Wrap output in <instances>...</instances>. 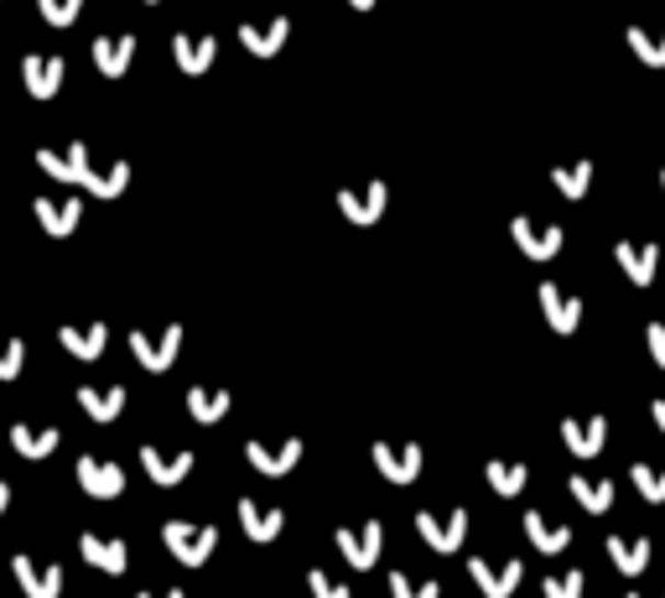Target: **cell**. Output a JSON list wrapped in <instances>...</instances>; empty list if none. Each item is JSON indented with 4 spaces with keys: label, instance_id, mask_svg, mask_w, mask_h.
Instances as JSON below:
<instances>
[{
    "label": "cell",
    "instance_id": "cell-1",
    "mask_svg": "<svg viewBox=\"0 0 665 598\" xmlns=\"http://www.w3.org/2000/svg\"><path fill=\"white\" fill-rule=\"evenodd\" d=\"M161 541H167V552H172L182 567H203V562L214 557L218 531L203 526V520H167V526H161Z\"/></svg>",
    "mask_w": 665,
    "mask_h": 598
},
{
    "label": "cell",
    "instance_id": "cell-2",
    "mask_svg": "<svg viewBox=\"0 0 665 598\" xmlns=\"http://www.w3.org/2000/svg\"><path fill=\"white\" fill-rule=\"evenodd\" d=\"M338 541V552L349 562L353 573H370L374 562H380V546H385V526L380 520H364V526H343V531H332Z\"/></svg>",
    "mask_w": 665,
    "mask_h": 598
},
{
    "label": "cell",
    "instance_id": "cell-3",
    "mask_svg": "<svg viewBox=\"0 0 665 598\" xmlns=\"http://www.w3.org/2000/svg\"><path fill=\"white\" fill-rule=\"evenodd\" d=\"M37 167H42V172H53L63 188H89V178H94V167H89V146H83V140L63 146V151L42 146V151H37Z\"/></svg>",
    "mask_w": 665,
    "mask_h": 598
},
{
    "label": "cell",
    "instance_id": "cell-4",
    "mask_svg": "<svg viewBox=\"0 0 665 598\" xmlns=\"http://www.w3.org/2000/svg\"><path fill=\"white\" fill-rule=\"evenodd\" d=\"M370 459H374V469L391 478V484H416L421 478V442H374L370 448Z\"/></svg>",
    "mask_w": 665,
    "mask_h": 598
},
{
    "label": "cell",
    "instance_id": "cell-5",
    "mask_svg": "<svg viewBox=\"0 0 665 598\" xmlns=\"http://www.w3.org/2000/svg\"><path fill=\"white\" fill-rule=\"evenodd\" d=\"M177 349H182V323H167L161 328V339H146V334H131V354L140 359V370H151V375H167L172 370Z\"/></svg>",
    "mask_w": 665,
    "mask_h": 598
},
{
    "label": "cell",
    "instance_id": "cell-6",
    "mask_svg": "<svg viewBox=\"0 0 665 598\" xmlns=\"http://www.w3.org/2000/svg\"><path fill=\"white\" fill-rule=\"evenodd\" d=\"M416 531H421V541H427L431 552H458L463 537H469V510L458 505V510L442 516V520L431 516V510H421V516H416Z\"/></svg>",
    "mask_w": 665,
    "mask_h": 598
},
{
    "label": "cell",
    "instance_id": "cell-7",
    "mask_svg": "<svg viewBox=\"0 0 665 598\" xmlns=\"http://www.w3.org/2000/svg\"><path fill=\"white\" fill-rule=\"evenodd\" d=\"M469 578L478 583V594H484V598H509L515 588H520V578H526V562H484V557H473Z\"/></svg>",
    "mask_w": 665,
    "mask_h": 598
},
{
    "label": "cell",
    "instance_id": "cell-8",
    "mask_svg": "<svg viewBox=\"0 0 665 598\" xmlns=\"http://www.w3.org/2000/svg\"><path fill=\"white\" fill-rule=\"evenodd\" d=\"M385 203H391V188H385V182L338 188V208H343V219H353V224H374L380 214H385Z\"/></svg>",
    "mask_w": 665,
    "mask_h": 598
},
{
    "label": "cell",
    "instance_id": "cell-9",
    "mask_svg": "<svg viewBox=\"0 0 665 598\" xmlns=\"http://www.w3.org/2000/svg\"><path fill=\"white\" fill-rule=\"evenodd\" d=\"M613 260H619V271H624L634 286H650V281H655V266H661V245H655V239H645V245H640V239H619V245H613Z\"/></svg>",
    "mask_w": 665,
    "mask_h": 598
},
{
    "label": "cell",
    "instance_id": "cell-10",
    "mask_svg": "<svg viewBox=\"0 0 665 598\" xmlns=\"http://www.w3.org/2000/svg\"><path fill=\"white\" fill-rule=\"evenodd\" d=\"M509 235H515V245H520V256H530V260H551L556 250H562V239H567L556 224H536V219H526V214L509 224Z\"/></svg>",
    "mask_w": 665,
    "mask_h": 598
},
{
    "label": "cell",
    "instance_id": "cell-11",
    "mask_svg": "<svg viewBox=\"0 0 665 598\" xmlns=\"http://www.w3.org/2000/svg\"><path fill=\"white\" fill-rule=\"evenodd\" d=\"M245 459H250L260 474L281 478V474H292L296 459H302V438H281V442H260V438H255L250 448H245Z\"/></svg>",
    "mask_w": 665,
    "mask_h": 598
},
{
    "label": "cell",
    "instance_id": "cell-12",
    "mask_svg": "<svg viewBox=\"0 0 665 598\" xmlns=\"http://www.w3.org/2000/svg\"><path fill=\"white\" fill-rule=\"evenodd\" d=\"M79 552H83V562H89V567L110 573V578H120V573L131 567V546H125L120 537H94V531H83Z\"/></svg>",
    "mask_w": 665,
    "mask_h": 598
},
{
    "label": "cell",
    "instance_id": "cell-13",
    "mask_svg": "<svg viewBox=\"0 0 665 598\" xmlns=\"http://www.w3.org/2000/svg\"><path fill=\"white\" fill-rule=\"evenodd\" d=\"M11 573H16V583H21V594L26 598H58L63 594V567H53V562L16 557L11 562Z\"/></svg>",
    "mask_w": 665,
    "mask_h": 598
},
{
    "label": "cell",
    "instance_id": "cell-14",
    "mask_svg": "<svg viewBox=\"0 0 665 598\" xmlns=\"http://www.w3.org/2000/svg\"><path fill=\"white\" fill-rule=\"evenodd\" d=\"M79 484H83V495H94V499H120V495H125V474H120V463H104V459H94V453H83V459H79Z\"/></svg>",
    "mask_w": 665,
    "mask_h": 598
},
{
    "label": "cell",
    "instance_id": "cell-15",
    "mask_svg": "<svg viewBox=\"0 0 665 598\" xmlns=\"http://www.w3.org/2000/svg\"><path fill=\"white\" fill-rule=\"evenodd\" d=\"M541 307H546V323L556 334H577V323H583V297L577 292H562L556 281H541Z\"/></svg>",
    "mask_w": 665,
    "mask_h": 598
},
{
    "label": "cell",
    "instance_id": "cell-16",
    "mask_svg": "<svg viewBox=\"0 0 665 598\" xmlns=\"http://www.w3.org/2000/svg\"><path fill=\"white\" fill-rule=\"evenodd\" d=\"M32 214H37V224L53 239H68L74 229H79V219H83V203L79 199H37V203H32Z\"/></svg>",
    "mask_w": 665,
    "mask_h": 598
},
{
    "label": "cell",
    "instance_id": "cell-17",
    "mask_svg": "<svg viewBox=\"0 0 665 598\" xmlns=\"http://www.w3.org/2000/svg\"><path fill=\"white\" fill-rule=\"evenodd\" d=\"M140 463H146V478H157V484H167V489L193 474V453H167V448H157V442L140 448Z\"/></svg>",
    "mask_w": 665,
    "mask_h": 598
},
{
    "label": "cell",
    "instance_id": "cell-18",
    "mask_svg": "<svg viewBox=\"0 0 665 598\" xmlns=\"http://www.w3.org/2000/svg\"><path fill=\"white\" fill-rule=\"evenodd\" d=\"M562 442H567L577 459H593V453H604L608 442V421L604 417H562Z\"/></svg>",
    "mask_w": 665,
    "mask_h": 598
},
{
    "label": "cell",
    "instance_id": "cell-19",
    "mask_svg": "<svg viewBox=\"0 0 665 598\" xmlns=\"http://www.w3.org/2000/svg\"><path fill=\"white\" fill-rule=\"evenodd\" d=\"M21 83H26L32 100H53V94L63 89V58H42V53H32V58L21 63Z\"/></svg>",
    "mask_w": 665,
    "mask_h": 598
},
{
    "label": "cell",
    "instance_id": "cell-20",
    "mask_svg": "<svg viewBox=\"0 0 665 598\" xmlns=\"http://www.w3.org/2000/svg\"><path fill=\"white\" fill-rule=\"evenodd\" d=\"M286 37H292V21L286 16H271V26H255V21L239 26V42H245V53H255V58H275L286 47Z\"/></svg>",
    "mask_w": 665,
    "mask_h": 598
},
{
    "label": "cell",
    "instance_id": "cell-21",
    "mask_svg": "<svg viewBox=\"0 0 665 598\" xmlns=\"http://www.w3.org/2000/svg\"><path fill=\"white\" fill-rule=\"evenodd\" d=\"M58 343L74 359H99L104 354V343H110V328H104V323H63Z\"/></svg>",
    "mask_w": 665,
    "mask_h": 598
},
{
    "label": "cell",
    "instance_id": "cell-22",
    "mask_svg": "<svg viewBox=\"0 0 665 598\" xmlns=\"http://www.w3.org/2000/svg\"><path fill=\"white\" fill-rule=\"evenodd\" d=\"M172 58H177V68L182 74H208L214 68V58H218V42L214 37H188V32H177L172 37Z\"/></svg>",
    "mask_w": 665,
    "mask_h": 598
},
{
    "label": "cell",
    "instance_id": "cell-23",
    "mask_svg": "<svg viewBox=\"0 0 665 598\" xmlns=\"http://www.w3.org/2000/svg\"><path fill=\"white\" fill-rule=\"evenodd\" d=\"M131 58H136V37H131V32L94 42V63H99V74H104V79H125Z\"/></svg>",
    "mask_w": 665,
    "mask_h": 598
},
{
    "label": "cell",
    "instance_id": "cell-24",
    "mask_svg": "<svg viewBox=\"0 0 665 598\" xmlns=\"http://www.w3.org/2000/svg\"><path fill=\"white\" fill-rule=\"evenodd\" d=\"M58 442H63L58 427H26V421L11 427V448L21 459H47V453H58Z\"/></svg>",
    "mask_w": 665,
    "mask_h": 598
},
{
    "label": "cell",
    "instance_id": "cell-25",
    "mask_svg": "<svg viewBox=\"0 0 665 598\" xmlns=\"http://www.w3.org/2000/svg\"><path fill=\"white\" fill-rule=\"evenodd\" d=\"M526 537H530V546H536V552H546V557H556V552H567V546H572L567 526L546 520L541 510H530V516H526Z\"/></svg>",
    "mask_w": 665,
    "mask_h": 598
},
{
    "label": "cell",
    "instance_id": "cell-26",
    "mask_svg": "<svg viewBox=\"0 0 665 598\" xmlns=\"http://www.w3.org/2000/svg\"><path fill=\"white\" fill-rule=\"evenodd\" d=\"M229 406H235L229 391H208V385H193V391H188V417L203 421V427H214L218 417H229Z\"/></svg>",
    "mask_w": 665,
    "mask_h": 598
},
{
    "label": "cell",
    "instance_id": "cell-27",
    "mask_svg": "<svg viewBox=\"0 0 665 598\" xmlns=\"http://www.w3.org/2000/svg\"><path fill=\"white\" fill-rule=\"evenodd\" d=\"M572 499L583 505V510H593V516H604V510H613V484L608 478H593V474H572L567 478Z\"/></svg>",
    "mask_w": 665,
    "mask_h": 598
},
{
    "label": "cell",
    "instance_id": "cell-28",
    "mask_svg": "<svg viewBox=\"0 0 665 598\" xmlns=\"http://www.w3.org/2000/svg\"><path fill=\"white\" fill-rule=\"evenodd\" d=\"M608 557L619 562L624 578H640L650 567V541L645 537H608Z\"/></svg>",
    "mask_w": 665,
    "mask_h": 598
},
{
    "label": "cell",
    "instance_id": "cell-29",
    "mask_svg": "<svg viewBox=\"0 0 665 598\" xmlns=\"http://www.w3.org/2000/svg\"><path fill=\"white\" fill-rule=\"evenodd\" d=\"M239 526H245L250 541H275L281 526H286V516H281V510H260L255 499H239Z\"/></svg>",
    "mask_w": 665,
    "mask_h": 598
},
{
    "label": "cell",
    "instance_id": "cell-30",
    "mask_svg": "<svg viewBox=\"0 0 665 598\" xmlns=\"http://www.w3.org/2000/svg\"><path fill=\"white\" fill-rule=\"evenodd\" d=\"M79 406L89 411L94 421H115L125 411V385H110V391H99V385H83L79 391Z\"/></svg>",
    "mask_w": 665,
    "mask_h": 598
},
{
    "label": "cell",
    "instance_id": "cell-31",
    "mask_svg": "<svg viewBox=\"0 0 665 598\" xmlns=\"http://www.w3.org/2000/svg\"><path fill=\"white\" fill-rule=\"evenodd\" d=\"M484 474H489L494 495H505V499H515V495H520V489L530 484L526 463H509V459H489V463H484Z\"/></svg>",
    "mask_w": 665,
    "mask_h": 598
},
{
    "label": "cell",
    "instance_id": "cell-32",
    "mask_svg": "<svg viewBox=\"0 0 665 598\" xmlns=\"http://www.w3.org/2000/svg\"><path fill=\"white\" fill-rule=\"evenodd\" d=\"M624 37H629V47L640 53V63H645V68H665V32H645V26H629Z\"/></svg>",
    "mask_w": 665,
    "mask_h": 598
},
{
    "label": "cell",
    "instance_id": "cell-33",
    "mask_svg": "<svg viewBox=\"0 0 665 598\" xmlns=\"http://www.w3.org/2000/svg\"><path fill=\"white\" fill-rule=\"evenodd\" d=\"M551 182H556L567 199H583L587 182H593V161H567V167H551Z\"/></svg>",
    "mask_w": 665,
    "mask_h": 598
},
{
    "label": "cell",
    "instance_id": "cell-34",
    "mask_svg": "<svg viewBox=\"0 0 665 598\" xmlns=\"http://www.w3.org/2000/svg\"><path fill=\"white\" fill-rule=\"evenodd\" d=\"M125 188H131V161H115L110 172H94V178H89V193H94V199H120Z\"/></svg>",
    "mask_w": 665,
    "mask_h": 598
},
{
    "label": "cell",
    "instance_id": "cell-35",
    "mask_svg": "<svg viewBox=\"0 0 665 598\" xmlns=\"http://www.w3.org/2000/svg\"><path fill=\"white\" fill-rule=\"evenodd\" d=\"M629 478H634V489L650 499V505H661L665 499V469H650V463H634L629 469Z\"/></svg>",
    "mask_w": 665,
    "mask_h": 598
},
{
    "label": "cell",
    "instance_id": "cell-36",
    "mask_svg": "<svg viewBox=\"0 0 665 598\" xmlns=\"http://www.w3.org/2000/svg\"><path fill=\"white\" fill-rule=\"evenodd\" d=\"M391 598H442V583H416L412 573H391Z\"/></svg>",
    "mask_w": 665,
    "mask_h": 598
},
{
    "label": "cell",
    "instance_id": "cell-37",
    "mask_svg": "<svg viewBox=\"0 0 665 598\" xmlns=\"http://www.w3.org/2000/svg\"><path fill=\"white\" fill-rule=\"evenodd\" d=\"M37 11L47 26H74L83 11V0H37Z\"/></svg>",
    "mask_w": 665,
    "mask_h": 598
},
{
    "label": "cell",
    "instance_id": "cell-38",
    "mask_svg": "<svg viewBox=\"0 0 665 598\" xmlns=\"http://www.w3.org/2000/svg\"><path fill=\"white\" fill-rule=\"evenodd\" d=\"M546 598H583V573L567 567V573H551L546 578Z\"/></svg>",
    "mask_w": 665,
    "mask_h": 598
},
{
    "label": "cell",
    "instance_id": "cell-39",
    "mask_svg": "<svg viewBox=\"0 0 665 598\" xmlns=\"http://www.w3.org/2000/svg\"><path fill=\"white\" fill-rule=\"evenodd\" d=\"M307 588H313V598H349V588L332 578V573H323V567H313V573H307Z\"/></svg>",
    "mask_w": 665,
    "mask_h": 598
},
{
    "label": "cell",
    "instance_id": "cell-40",
    "mask_svg": "<svg viewBox=\"0 0 665 598\" xmlns=\"http://www.w3.org/2000/svg\"><path fill=\"white\" fill-rule=\"evenodd\" d=\"M21 364H26V343H0V380H16Z\"/></svg>",
    "mask_w": 665,
    "mask_h": 598
},
{
    "label": "cell",
    "instance_id": "cell-41",
    "mask_svg": "<svg viewBox=\"0 0 665 598\" xmlns=\"http://www.w3.org/2000/svg\"><path fill=\"white\" fill-rule=\"evenodd\" d=\"M645 343H650V354H655V364L665 370V323H650V328H645Z\"/></svg>",
    "mask_w": 665,
    "mask_h": 598
},
{
    "label": "cell",
    "instance_id": "cell-42",
    "mask_svg": "<svg viewBox=\"0 0 665 598\" xmlns=\"http://www.w3.org/2000/svg\"><path fill=\"white\" fill-rule=\"evenodd\" d=\"M650 417H655V427H661V432H665V396L655 400V406H650Z\"/></svg>",
    "mask_w": 665,
    "mask_h": 598
},
{
    "label": "cell",
    "instance_id": "cell-43",
    "mask_svg": "<svg viewBox=\"0 0 665 598\" xmlns=\"http://www.w3.org/2000/svg\"><path fill=\"white\" fill-rule=\"evenodd\" d=\"M5 505H11V484H0V516H5Z\"/></svg>",
    "mask_w": 665,
    "mask_h": 598
},
{
    "label": "cell",
    "instance_id": "cell-44",
    "mask_svg": "<svg viewBox=\"0 0 665 598\" xmlns=\"http://www.w3.org/2000/svg\"><path fill=\"white\" fill-rule=\"evenodd\" d=\"M140 598H182V588H167V594H140Z\"/></svg>",
    "mask_w": 665,
    "mask_h": 598
},
{
    "label": "cell",
    "instance_id": "cell-45",
    "mask_svg": "<svg viewBox=\"0 0 665 598\" xmlns=\"http://www.w3.org/2000/svg\"><path fill=\"white\" fill-rule=\"evenodd\" d=\"M353 11H374V0H349Z\"/></svg>",
    "mask_w": 665,
    "mask_h": 598
},
{
    "label": "cell",
    "instance_id": "cell-46",
    "mask_svg": "<svg viewBox=\"0 0 665 598\" xmlns=\"http://www.w3.org/2000/svg\"><path fill=\"white\" fill-rule=\"evenodd\" d=\"M661 182H665V167H661Z\"/></svg>",
    "mask_w": 665,
    "mask_h": 598
},
{
    "label": "cell",
    "instance_id": "cell-47",
    "mask_svg": "<svg viewBox=\"0 0 665 598\" xmlns=\"http://www.w3.org/2000/svg\"><path fill=\"white\" fill-rule=\"evenodd\" d=\"M146 5H157V0H146Z\"/></svg>",
    "mask_w": 665,
    "mask_h": 598
},
{
    "label": "cell",
    "instance_id": "cell-48",
    "mask_svg": "<svg viewBox=\"0 0 665 598\" xmlns=\"http://www.w3.org/2000/svg\"><path fill=\"white\" fill-rule=\"evenodd\" d=\"M624 598H634V594H624Z\"/></svg>",
    "mask_w": 665,
    "mask_h": 598
}]
</instances>
